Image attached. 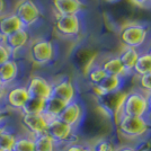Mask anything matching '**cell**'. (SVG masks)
Instances as JSON below:
<instances>
[{
  "label": "cell",
  "mask_w": 151,
  "mask_h": 151,
  "mask_svg": "<svg viewBox=\"0 0 151 151\" xmlns=\"http://www.w3.org/2000/svg\"><path fill=\"white\" fill-rule=\"evenodd\" d=\"M117 115L145 117L148 115L147 95L140 90H132L127 94H123L115 117Z\"/></svg>",
  "instance_id": "cell-1"
},
{
  "label": "cell",
  "mask_w": 151,
  "mask_h": 151,
  "mask_svg": "<svg viewBox=\"0 0 151 151\" xmlns=\"http://www.w3.org/2000/svg\"><path fill=\"white\" fill-rule=\"evenodd\" d=\"M116 123L119 132L127 139H139L148 132L149 124L145 117L117 115Z\"/></svg>",
  "instance_id": "cell-2"
},
{
  "label": "cell",
  "mask_w": 151,
  "mask_h": 151,
  "mask_svg": "<svg viewBox=\"0 0 151 151\" xmlns=\"http://www.w3.org/2000/svg\"><path fill=\"white\" fill-rule=\"evenodd\" d=\"M148 35L147 28L138 24H129L124 26L120 32V38L122 44L125 47L137 49L145 43Z\"/></svg>",
  "instance_id": "cell-3"
},
{
  "label": "cell",
  "mask_w": 151,
  "mask_h": 151,
  "mask_svg": "<svg viewBox=\"0 0 151 151\" xmlns=\"http://www.w3.org/2000/svg\"><path fill=\"white\" fill-rule=\"evenodd\" d=\"M46 133L53 139V141L57 145L67 143V142L72 143L71 140L75 135V129L65 123H63L62 121H60L59 119H53V120L49 121Z\"/></svg>",
  "instance_id": "cell-4"
},
{
  "label": "cell",
  "mask_w": 151,
  "mask_h": 151,
  "mask_svg": "<svg viewBox=\"0 0 151 151\" xmlns=\"http://www.w3.org/2000/svg\"><path fill=\"white\" fill-rule=\"evenodd\" d=\"M53 54V45L46 40H36L29 46V58L36 64H45L50 62Z\"/></svg>",
  "instance_id": "cell-5"
},
{
  "label": "cell",
  "mask_w": 151,
  "mask_h": 151,
  "mask_svg": "<svg viewBox=\"0 0 151 151\" xmlns=\"http://www.w3.org/2000/svg\"><path fill=\"white\" fill-rule=\"evenodd\" d=\"M14 14L20 20L24 28L33 25L34 23H36V20L40 17V10H38L37 6L32 0L19 1V4L16 7Z\"/></svg>",
  "instance_id": "cell-6"
},
{
  "label": "cell",
  "mask_w": 151,
  "mask_h": 151,
  "mask_svg": "<svg viewBox=\"0 0 151 151\" xmlns=\"http://www.w3.org/2000/svg\"><path fill=\"white\" fill-rule=\"evenodd\" d=\"M26 90L29 97L46 101L49 97H51L52 83H50L45 78L41 76H33L27 81Z\"/></svg>",
  "instance_id": "cell-7"
},
{
  "label": "cell",
  "mask_w": 151,
  "mask_h": 151,
  "mask_svg": "<svg viewBox=\"0 0 151 151\" xmlns=\"http://www.w3.org/2000/svg\"><path fill=\"white\" fill-rule=\"evenodd\" d=\"M22 124L25 127L26 131L35 137L42 133H46L49 121L43 114H23Z\"/></svg>",
  "instance_id": "cell-8"
},
{
  "label": "cell",
  "mask_w": 151,
  "mask_h": 151,
  "mask_svg": "<svg viewBox=\"0 0 151 151\" xmlns=\"http://www.w3.org/2000/svg\"><path fill=\"white\" fill-rule=\"evenodd\" d=\"M55 29L63 36H73L80 31V22L77 15H58L55 19Z\"/></svg>",
  "instance_id": "cell-9"
},
{
  "label": "cell",
  "mask_w": 151,
  "mask_h": 151,
  "mask_svg": "<svg viewBox=\"0 0 151 151\" xmlns=\"http://www.w3.org/2000/svg\"><path fill=\"white\" fill-rule=\"evenodd\" d=\"M51 96L60 99L64 104H69L71 101H73L76 97V89L73 87V83L69 79H62L53 83Z\"/></svg>",
  "instance_id": "cell-10"
},
{
  "label": "cell",
  "mask_w": 151,
  "mask_h": 151,
  "mask_svg": "<svg viewBox=\"0 0 151 151\" xmlns=\"http://www.w3.org/2000/svg\"><path fill=\"white\" fill-rule=\"evenodd\" d=\"M82 107L78 101H71L69 104H67L60 115L58 116V119L62 121L63 123L68 124L69 126L76 129V126L78 125L81 121L82 117Z\"/></svg>",
  "instance_id": "cell-11"
},
{
  "label": "cell",
  "mask_w": 151,
  "mask_h": 151,
  "mask_svg": "<svg viewBox=\"0 0 151 151\" xmlns=\"http://www.w3.org/2000/svg\"><path fill=\"white\" fill-rule=\"evenodd\" d=\"M121 87H122V77L106 76L99 85L93 86V90L98 98H101L106 95L117 93Z\"/></svg>",
  "instance_id": "cell-12"
},
{
  "label": "cell",
  "mask_w": 151,
  "mask_h": 151,
  "mask_svg": "<svg viewBox=\"0 0 151 151\" xmlns=\"http://www.w3.org/2000/svg\"><path fill=\"white\" fill-rule=\"evenodd\" d=\"M29 38V35L25 28H20L15 33L8 35L6 37L1 38V43L6 46L12 53L20 50L27 44V41Z\"/></svg>",
  "instance_id": "cell-13"
},
{
  "label": "cell",
  "mask_w": 151,
  "mask_h": 151,
  "mask_svg": "<svg viewBox=\"0 0 151 151\" xmlns=\"http://www.w3.org/2000/svg\"><path fill=\"white\" fill-rule=\"evenodd\" d=\"M29 98V95L26 90V87H14L10 90L6 91L5 99L8 107L13 109H22L27 99Z\"/></svg>",
  "instance_id": "cell-14"
},
{
  "label": "cell",
  "mask_w": 151,
  "mask_h": 151,
  "mask_svg": "<svg viewBox=\"0 0 151 151\" xmlns=\"http://www.w3.org/2000/svg\"><path fill=\"white\" fill-rule=\"evenodd\" d=\"M53 7L58 15H77L81 10L82 4L80 0H53Z\"/></svg>",
  "instance_id": "cell-15"
},
{
  "label": "cell",
  "mask_w": 151,
  "mask_h": 151,
  "mask_svg": "<svg viewBox=\"0 0 151 151\" xmlns=\"http://www.w3.org/2000/svg\"><path fill=\"white\" fill-rule=\"evenodd\" d=\"M20 28H24V27L15 14L6 15L0 18V37L1 38L13 34Z\"/></svg>",
  "instance_id": "cell-16"
},
{
  "label": "cell",
  "mask_w": 151,
  "mask_h": 151,
  "mask_svg": "<svg viewBox=\"0 0 151 151\" xmlns=\"http://www.w3.org/2000/svg\"><path fill=\"white\" fill-rule=\"evenodd\" d=\"M18 75V65L12 59L7 62L0 64V83L5 87L17 78Z\"/></svg>",
  "instance_id": "cell-17"
},
{
  "label": "cell",
  "mask_w": 151,
  "mask_h": 151,
  "mask_svg": "<svg viewBox=\"0 0 151 151\" xmlns=\"http://www.w3.org/2000/svg\"><path fill=\"white\" fill-rule=\"evenodd\" d=\"M67 104H64L58 98L54 97H49L44 104V111H43V115L47 119V121L53 120V119H58V116L62 112Z\"/></svg>",
  "instance_id": "cell-18"
},
{
  "label": "cell",
  "mask_w": 151,
  "mask_h": 151,
  "mask_svg": "<svg viewBox=\"0 0 151 151\" xmlns=\"http://www.w3.org/2000/svg\"><path fill=\"white\" fill-rule=\"evenodd\" d=\"M101 68L107 76H116V77H123L126 75L125 70L123 68L119 57H112L106 59L101 64Z\"/></svg>",
  "instance_id": "cell-19"
},
{
  "label": "cell",
  "mask_w": 151,
  "mask_h": 151,
  "mask_svg": "<svg viewBox=\"0 0 151 151\" xmlns=\"http://www.w3.org/2000/svg\"><path fill=\"white\" fill-rule=\"evenodd\" d=\"M139 55L140 54L138 53V51L135 49H132V47H125L121 52V54L119 55V59H120L121 63H122V65H123L126 73L131 72L133 70L134 64L137 62Z\"/></svg>",
  "instance_id": "cell-20"
},
{
  "label": "cell",
  "mask_w": 151,
  "mask_h": 151,
  "mask_svg": "<svg viewBox=\"0 0 151 151\" xmlns=\"http://www.w3.org/2000/svg\"><path fill=\"white\" fill-rule=\"evenodd\" d=\"M35 151H55L58 145L47 133H42L33 137Z\"/></svg>",
  "instance_id": "cell-21"
},
{
  "label": "cell",
  "mask_w": 151,
  "mask_h": 151,
  "mask_svg": "<svg viewBox=\"0 0 151 151\" xmlns=\"http://www.w3.org/2000/svg\"><path fill=\"white\" fill-rule=\"evenodd\" d=\"M135 75L143 76L151 73V57L148 53L140 54L137 60V62L134 64V68L132 70Z\"/></svg>",
  "instance_id": "cell-22"
},
{
  "label": "cell",
  "mask_w": 151,
  "mask_h": 151,
  "mask_svg": "<svg viewBox=\"0 0 151 151\" xmlns=\"http://www.w3.org/2000/svg\"><path fill=\"white\" fill-rule=\"evenodd\" d=\"M45 101L29 97L22 107V114H43Z\"/></svg>",
  "instance_id": "cell-23"
},
{
  "label": "cell",
  "mask_w": 151,
  "mask_h": 151,
  "mask_svg": "<svg viewBox=\"0 0 151 151\" xmlns=\"http://www.w3.org/2000/svg\"><path fill=\"white\" fill-rule=\"evenodd\" d=\"M17 137L14 133L7 131L6 129L0 134V150L1 151H10L13 150L15 141Z\"/></svg>",
  "instance_id": "cell-24"
},
{
  "label": "cell",
  "mask_w": 151,
  "mask_h": 151,
  "mask_svg": "<svg viewBox=\"0 0 151 151\" xmlns=\"http://www.w3.org/2000/svg\"><path fill=\"white\" fill-rule=\"evenodd\" d=\"M106 73L104 72V70L101 68V65H96V67H90L87 71V77L88 80L93 86H97L101 82V80L106 77Z\"/></svg>",
  "instance_id": "cell-25"
},
{
  "label": "cell",
  "mask_w": 151,
  "mask_h": 151,
  "mask_svg": "<svg viewBox=\"0 0 151 151\" xmlns=\"http://www.w3.org/2000/svg\"><path fill=\"white\" fill-rule=\"evenodd\" d=\"M14 151H35L34 150V138L22 137L17 138L13 148Z\"/></svg>",
  "instance_id": "cell-26"
},
{
  "label": "cell",
  "mask_w": 151,
  "mask_h": 151,
  "mask_svg": "<svg viewBox=\"0 0 151 151\" xmlns=\"http://www.w3.org/2000/svg\"><path fill=\"white\" fill-rule=\"evenodd\" d=\"M90 149L93 151H115L116 148L113 145L112 141H108L106 139H101L98 140L94 143L93 147H90Z\"/></svg>",
  "instance_id": "cell-27"
},
{
  "label": "cell",
  "mask_w": 151,
  "mask_h": 151,
  "mask_svg": "<svg viewBox=\"0 0 151 151\" xmlns=\"http://www.w3.org/2000/svg\"><path fill=\"white\" fill-rule=\"evenodd\" d=\"M138 83L140 91H142L145 95L151 94V73L143 75L138 77Z\"/></svg>",
  "instance_id": "cell-28"
},
{
  "label": "cell",
  "mask_w": 151,
  "mask_h": 151,
  "mask_svg": "<svg viewBox=\"0 0 151 151\" xmlns=\"http://www.w3.org/2000/svg\"><path fill=\"white\" fill-rule=\"evenodd\" d=\"M89 149H90V147H88V145L72 142V143H69L67 145L63 151H89Z\"/></svg>",
  "instance_id": "cell-29"
},
{
  "label": "cell",
  "mask_w": 151,
  "mask_h": 151,
  "mask_svg": "<svg viewBox=\"0 0 151 151\" xmlns=\"http://www.w3.org/2000/svg\"><path fill=\"white\" fill-rule=\"evenodd\" d=\"M10 57H12V52L8 50L2 43H0V64L10 60Z\"/></svg>",
  "instance_id": "cell-30"
},
{
  "label": "cell",
  "mask_w": 151,
  "mask_h": 151,
  "mask_svg": "<svg viewBox=\"0 0 151 151\" xmlns=\"http://www.w3.org/2000/svg\"><path fill=\"white\" fill-rule=\"evenodd\" d=\"M115 151H139L137 148L134 147H131V145H123V147H120V148H116Z\"/></svg>",
  "instance_id": "cell-31"
},
{
  "label": "cell",
  "mask_w": 151,
  "mask_h": 151,
  "mask_svg": "<svg viewBox=\"0 0 151 151\" xmlns=\"http://www.w3.org/2000/svg\"><path fill=\"white\" fill-rule=\"evenodd\" d=\"M131 2H133L134 5H138V6H142L147 2H149V0H130Z\"/></svg>",
  "instance_id": "cell-32"
},
{
  "label": "cell",
  "mask_w": 151,
  "mask_h": 151,
  "mask_svg": "<svg viewBox=\"0 0 151 151\" xmlns=\"http://www.w3.org/2000/svg\"><path fill=\"white\" fill-rule=\"evenodd\" d=\"M7 117V113L5 112V111H2V109H0V126L1 125V123H4V121L6 120Z\"/></svg>",
  "instance_id": "cell-33"
},
{
  "label": "cell",
  "mask_w": 151,
  "mask_h": 151,
  "mask_svg": "<svg viewBox=\"0 0 151 151\" xmlns=\"http://www.w3.org/2000/svg\"><path fill=\"white\" fill-rule=\"evenodd\" d=\"M5 96H6V89L2 85H0V101L5 98Z\"/></svg>",
  "instance_id": "cell-34"
},
{
  "label": "cell",
  "mask_w": 151,
  "mask_h": 151,
  "mask_svg": "<svg viewBox=\"0 0 151 151\" xmlns=\"http://www.w3.org/2000/svg\"><path fill=\"white\" fill-rule=\"evenodd\" d=\"M147 101H148V115H151V94L147 95Z\"/></svg>",
  "instance_id": "cell-35"
},
{
  "label": "cell",
  "mask_w": 151,
  "mask_h": 151,
  "mask_svg": "<svg viewBox=\"0 0 151 151\" xmlns=\"http://www.w3.org/2000/svg\"><path fill=\"white\" fill-rule=\"evenodd\" d=\"M5 8H6L5 0H0V14H2L4 12H5Z\"/></svg>",
  "instance_id": "cell-36"
},
{
  "label": "cell",
  "mask_w": 151,
  "mask_h": 151,
  "mask_svg": "<svg viewBox=\"0 0 151 151\" xmlns=\"http://www.w3.org/2000/svg\"><path fill=\"white\" fill-rule=\"evenodd\" d=\"M4 130H5V127H4V126H0V134L2 133V131H4Z\"/></svg>",
  "instance_id": "cell-37"
},
{
  "label": "cell",
  "mask_w": 151,
  "mask_h": 151,
  "mask_svg": "<svg viewBox=\"0 0 151 151\" xmlns=\"http://www.w3.org/2000/svg\"><path fill=\"white\" fill-rule=\"evenodd\" d=\"M147 53H148V54H149V55L151 57V46L149 47V50H148V52H147Z\"/></svg>",
  "instance_id": "cell-38"
},
{
  "label": "cell",
  "mask_w": 151,
  "mask_h": 151,
  "mask_svg": "<svg viewBox=\"0 0 151 151\" xmlns=\"http://www.w3.org/2000/svg\"><path fill=\"white\" fill-rule=\"evenodd\" d=\"M0 43H1V37H0Z\"/></svg>",
  "instance_id": "cell-39"
},
{
  "label": "cell",
  "mask_w": 151,
  "mask_h": 151,
  "mask_svg": "<svg viewBox=\"0 0 151 151\" xmlns=\"http://www.w3.org/2000/svg\"><path fill=\"white\" fill-rule=\"evenodd\" d=\"M149 2H150V4H151V0H149Z\"/></svg>",
  "instance_id": "cell-40"
},
{
  "label": "cell",
  "mask_w": 151,
  "mask_h": 151,
  "mask_svg": "<svg viewBox=\"0 0 151 151\" xmlns=\"http://www.w3.org/2000/svg\"><path fill=\"white\" fill-rule=\"evenodd\" d=\"M89 151H93V150H91V149H89Z\"/></svg>",
  "instance_id": "cell-41"
},
{
  "label": "cell",
  "mask_w": 151,
  "mask_h": 151,
  "mask_svg": "<svg viewBox=\"0 0 151 151\" xmlns=\"http://www.w3.org/2000/svg\"><path fill=\"white\" fill-rule=\"evenodd\" d=\"M10 151H14V150H10Z\"/></svg>",
  "instance_id": "cell-42"
},
{
  "label": "cell",
  "mask_w": 151,
  "mask_h": 151,
  "mask_svg": "<svg viewBox=\"0 0 151 151\" xmlns=\"http://www.w3.org/2000/svg\"><path fill=\"white\" fill-rule=\"evenodd\" d=\"M0 85H1V83H0Z\"/></svg>",
  "instance_id": "cell-43"
},
{
  "label": "cell",
  "mask_w": 151,
  "mask_h": 151,
  "mask_svg": "<svg viewBox=\"0 0 151 151\" xmlns=\"http://www.w3.org/2000/svg\"><path fill=\"white\" fill-rule=\"evenodd\" d=\"M0 151H1V150H0Z\"/></svg>",
  "instance_id": "cell-44"
}]
</instances>
